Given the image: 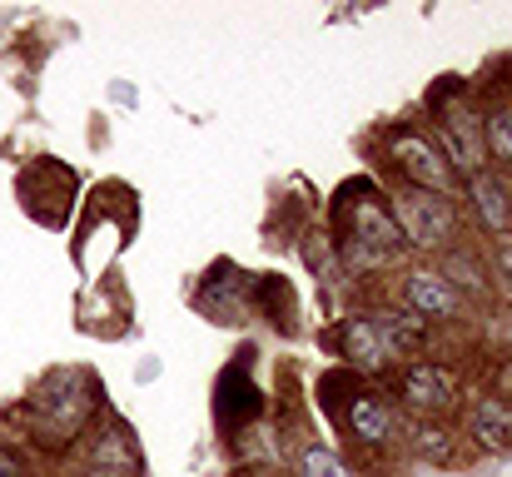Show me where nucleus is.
<instances>
[{
	"label": "nucleus",
	"instance_id": "obj_1",
	"mask_svg": "<svg viewBox=\"0 0 512 477\" xmlns=\"http://www.w3.org/2000/svg\"><path fill=\"white\" fill-rule=\"evenodd\" d=\"M339 234H343V254L353 264H388L403 249V234L393 224V214L368 199V184H353L348 199L339 204Z\"/></svg>",
	"mask_w": 512,
	"mask_h": 477
},
{
	"label": "nucleus",
	"instance_id": "obj_2",
	"mask_svg": "<svg viewBox=\"0 0 512 477\" xmlns=\"http://www.w3.org/2000/svg\"><path fill=\"white\" fill-rule=\"evenodd\" d=\"M388 214H393L403 244H418V249H443L453 239V224H458L453 204L443 194H428V189H403Z\"/></svg>",
	"mask_w": 512,
	"mask_h": 477
},
{
	"label": "nucleus",
	"instance_id": "obj_3",
	"mask_svg": "<svg viewBox=\"0 0 512 477\" xmlns=\"http://www.w3.org/2000/svg\"><path fill=\"white\" fill-rule=\"evenodd\" d=\"M383 145H388V155L398 159V169L408 174V189H428V194H443V199L453 194V169H448V159L438 155V145L428 135L388 130Z\"/></svg>",
	"mask_w": 512,
	"mask_h": 477
},
{
	"label": "nucleus",
	"instance_id": "obj_4",
	"mask_svg": "<svg viewBox=\"0 0 512 477\" xmlns=\"http://www.w3.org/2000/svg\"><path fill=\"white\" fill-rule=\"evenodd\" d=\"M403 294H408V309H413L418 323H428V318H433V323H443V318L458 314V304H463V299H458V289H453L443 274H413Z\"/></svg>",
	"mask_w": 512,
	"mask_h": 477
},
{
	"label": "nucleus",
	"instance_id": "obj_5",
	"mask_svg": "<svg viewBox=\"0 0 512 477\" xmlns=\"http://www.w3.org/2000/svg\"><path fill=\"white\" fill-rule=\"evenodd\" d=\"M403 398L413 403V408H448L453 398H458V378L448 373V368H438V363H413L408 373H403Z\"/></svg>",
	"mask_w": 512,
	"mask_h": 477
},
{
	"label": "nucleus",
	"instance_id": "obj_6",
	"mask_svg": "<svg viewBox=\"0 0 512 477\" xmlns=\"http://www.w3.org/2000/svg\"><path fill=\"white\" fill-rule=\"evenodd\" d=\"M343 358H353L358 368H383V363L393 358V348H388L378 318H348V323H343Z\"/></svg>",
	"mask_w": 512,
	"mask_h": 477
},
{
	"label": "nucleus",
	"instance_id": "obj_7",
	"mask_svg": "<svg viewBox=\"0 0 512 477\" xmlns=\"http://www.w3.org/2000/svg\"><path fill=\"white\" fill-rule=\"evenodd\" d=\"M468 194H473V204H478V219H483L493 234H503V229L512 224L508 189H503L493 174H473V179H468Z\"/></svg>",
	"mask_w": 512,
	"mask_h": 477
},
{
	"label": "nucleus",
	"instance_id": "obj_8",
	"mask_svg": "<svg viewBox=\"0 0 512 477\" xmlns=\"http://www.w3.org/2000/svg\"><path fill=\"white\" fill-rule=\"evenodd\" d=\"M348 428H353V438H363V443H383L388 428H393V418H388V408H383L378 393H353V403H348Z\"/></svg>",
	"mask_w": 512,
	"mask_h": 477
},
{
	"label": "nucleus",
	"instance_id": "obj_9",
	"mask_svg": "<svg viewBox=\"0 0 512 477\" xmlns=\"http://www.w3.org/2000/svg\"><path fill=\"white\" fill-rule=\"evenodd\" d=\"M473 433H478L488 448H508L512 443V403L483 398V403L473 408Z\"/></svg>",
	"mask_w": 512,
	"mask_h": 477
},
{
	"label": "nucleus",
	"instance_id": "obj_10",
	"mask_svg": "<svg viewBox=\"0 0 512 477\" xmlns=\"http://www.w3.org/2000/svg\"><path fill=\"white\" fill-rule=\"evenodd\" d=\"M249 413H259V393L249 388V378L244 373H229L224 383H219V418L234 428L239 418H249Z\"/></svg>",
	"mask_w": 512,
	"mask_h": 477
},
{
	"label": "nucleus",
	"instance_id": "obj_11",
	"mask_svg": "<svg viewBox=\"0 0 512 477\" xmlns=\"http://www.w3.org/2000/svg\"><path fill=\"white\" fill-rule=\"evenodd\" d=\"M378 328H383V338H388V348H393V353L423 348V338H428V333H423V323H418L413 314H383Z\"/></svg>",
	"mask_w": 512,
	"mask_h": 477
},
{
	"label": "nucleus",
	"instance_id": "obj_12",
	"mask_svg": "<svg viewBox=\"0 0 512 477\" xmlns=\"http://www.w3.org/2000/svg\"><path fill=\"white\" fill-rule=\"evenodd\" d=\"M299 473H304V477H348V468H343L329 448H304V458H299Z\"/></svg>",
	"mask_w": 512,
	"mask_h": 477
},
{
	"label": "nucleus",
	"instance_id": "obj_13",
	"mask_svg": "<svg viewBox=\"0 0 512 477\" xmlns=\"http://www.w3.org/2000/svg\"><path fill=\"white\" fill-rule=\"evenodd\" d=\"M483 135H488V145L512 164V110H493V115L483 120Z\"/></svg>",
	"mask_w": 512,
	"mask_h": 477
},
{
	"label": "nucleus",
	"instance_id": "obj_14",
	"mask_svg": "<svg viewBox=\"0 0 512 477\" xmlns=\"http://www.w3.org/2000/svg\"><path fill=\"white\" fill-rule=\"evenodd\" d=\"M418 448L428 453V458H453V448H448V433H438V428H428V433H418Z\"/></svg>",
	"mask_w": 512,
	"mask_h": 477
},
{
	"label": "nucleus",
	"instance_id": "obj_15",
	"mask_svg": "<svg viewBox=\"0 0 512 477\" xmlns=\"http://www.w3.org/2000/svg\"><path fill=\"white\" fill-rule=\"evenodd\" d=\"M0 477H25V463L15 453H5V448H0Z\"/></svg>",
	"mask_w": 512,
	"mask_h": 477
},
{
	"label": "nucleus",
	"instance_id": "obj_16",
	"mask_svg": "<svg viewBox=\"0 0 512 477\" xmlns=\"http://www.w3.org/2000/svg\"><path fill=\"white\" fill-rule=\"evenodd\" d=\"M503 403H512V368H503Z\"/></svg>",
	"mask_w": 512,
	"mask_h": 477
},
{
	"label": "nucleus",
	"instance_id": "obj_17",
	"mask_svg": "<svg viewBox=\"0 0 512 477\" xmlns=\"http://www.w3.org/2000/svg\"><path fill=\"white\" fill-rule=\"evenodd\" d=\"M503 269H508V274H512V249H503Z\"/></svg>",
	"mask_w": 512,
	"mask_h": 477
}]
</instances>
